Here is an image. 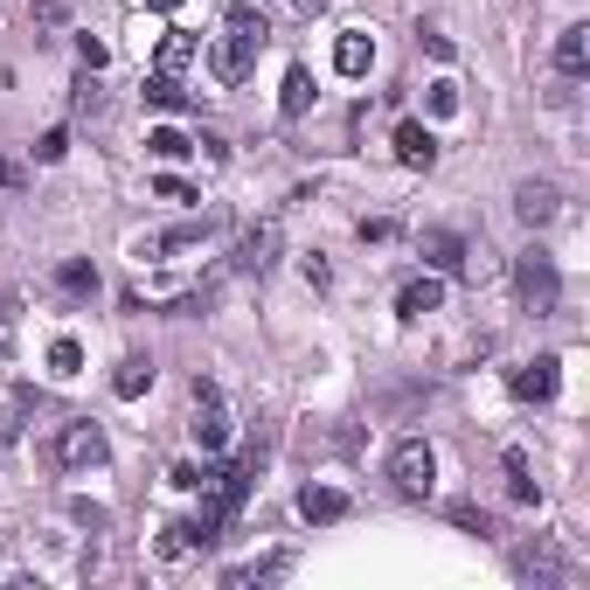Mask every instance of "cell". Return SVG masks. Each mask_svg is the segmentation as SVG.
Masks as SVG:
<instances>
[{
  "instance_id": "cell-1",
  "label": "cell",
  "mask_w": 590,
  "mask_h": 590,
  "mask_svg": "<svg viewBox=\"0 0 590 590\" xmlns=\"http://www.w3.org/2000/svg\"><path fill=\"white\" fill-rule=\"evenodd\" d=\"M49 458H56L63 473H91V466H105V431H97L91 417H70L56 438H49Z\"/></svg>"
},
{
  "instance_id": "cell-2",
  "label": "cell",
  "mask_w": 590,
  "mask_h": 590,
  "mask_svg": "<svg viewBox=\"0 0 590 590\" xmlns=\"http://www.w3.org/2000/svg\"><path fill=\"white\" fill-rule=\"evenodd\" d=\"M390 479H396L403 500H424L431 486H438V452H431L424 438H403V445L390 452Z\"/></svg>"
},
{
  "instance_id": "cell-3",
  "label": "cell",
  "mask_w": 590,
  "mask_h": 590,
  "mask_svg": "<svg viewBox=\"0 0 590 590\" xmlns=\"http://www.w3.org/2000/svg\"><path fill=\"white\" fill-rule=\"evenodd\" d=\"M515 286H521V299H528V313H556V306H562V278H556V258H549V250H521Z\"/></svg>"
},
{
  "instance_id": "cell-4",
  "label": "cell",
  "mask_w": 590,
  "mask_h": 590,
  "mask_svg": "<svg viewBox=\"0 0 590 590\" xmlns=\"http://www.w3.org/2000/svg\"><path fill=\"white\" fill-rule=\"evenodd\" d=\"M250 70H258V42H244V35H216L209 42V76L216 84H244Z\"/></svg>"
},
{
  "instance_id": "cell-5",
  "label": "cell",
  "mask_w": 590,
  "mask_h": 590,
  "mask_svg": "<svg viewBox=\"0 0 590 590\" xmlns=\"http://www.w3.org/2000/svg\"><path fill=\"white\" fill-rule=\"evenodd\" d=\"M188 431H195L201 452H222L229 445V410H222V396L209 390V382H195V424Z\"/></svg>"
},
{
  "instance_id": "cell-6",
  "label": "cell",
  "mask_w": 590,
  "mask_h": 590,
  "mask_svg": "<svg viewBox=\"0 0 590 590\" xmlns=\"http://www.w3.org/2000/svg\"><path fill=\"white\" fill-rule=\"evenodd\" d=\"M417 250H424V265H431V271H466V265H473L466 237H452V229H424Z\"/></svg>"
},
{
  "instance_id": "cell-7",
  "label": "cell",
  "mask_w": 590,
  "mask_h": 590,
  "mask_svg": "<svg viewBox=\"0 0 590 590\" xmlns=\"http://www.w3.org/2000/svg\"><path fill=\"white\" fill-rule=\"evenodd\" d=\"M556 209H562V195H556L549 182H521V188H515V216H521L528 229H549Z\"/></svg>"
},
{
  "instance_id": "cell-8",
  "label": "cell",
  "mask_w": 590,
  "mask_h": 590,
  "mask_svg": "<svg viewBox=\"0 0 590 590\" xmlns=\"http://www.w3.org/2000/svg\"><path fill=\"white\" fill-rule=\"evenodd\" d=\"M438 306H445V278H438V271L410 278V286L396 292V313H403V320H424V313H438Z\"/></svg>"
},
{
  "instance_id": "cell-9",
  "label": "cell",
  "mask_w": 590,
  "mask_h": 590,
  "mask_svg": "<svg viewBox=\"0 0 590 590\" xmlns=\"http://www.w3.org/2000/svg\"><path fill=\"white\" fill-rule=\"evenodd\" d=\"M278 265V222H258V229H250V237L237 244V271H271Z\"/></svg>"
},
{
  "instance_id": "cell-10",
  "label": "cell",
  "mask_w": 590,
  "mask_h": 590,
  "mask_svg": "<svg viewBox=\"0 0 590 590\" xmlns=\"http://www.w3.org/2000/svg\"><path fill=\"white\" fill-rule=\"evenodd\" d=\"M515 396H521V403H549V396H556V354H542V362L515 369Z\"/></svg>"
},
{
  "instance_id": "cell-11",
  "label": "cell",
  "mask_w": 590,
  "mask_h": 590,
  "mask_svg": "<svg viewBox=\"0 0 590 590\" xmlns=\"http://www.w3.org/2000/svg\"><path fill=\"white\" fill-rule=\"evenodd\" d=\"M299 515L306 521H341L348 515V494H341V486H299Z\"/></svg>"
},
{
  "instance_id": "cell-12",
  "label": "cell",
  "mask_w": 590,
  "mask_h": 590,
  "mask_svg": "<svg viewBox=\"0 0 590 590\" xmlns=\"http://www.w3.org/2000/svg\"><path fill=\"white\" fill-rule=\"evenodd\" d=\"M222 21H229V35H244V42H258V49H265V35H271V14L258 8V0H229Z\"/></svg>"
},
{
  "instance_id": "cell-13",
  "label": "cell",
  "mask_w": 590,
  "mask_h": 590,
  "mask_svg": "<svg viewBox=\"0 0 590 590\" xmlns=\"http://www.w3.org/2000/svg\"><path fill=\"white\" fill-rule=\"evenodd\" d=\"M396 161L403 167H438V139L424 125H396Z\"/></svg>"
},
{
  "instance_id": "cell-14",
  "label": "cell",
  "mask_w": 590,
  "mask_h": 590,
  "mask_svg": "<svg viewBox=\"0 0 590 590\" xmlns=\"http://www.w3.org/2000/svg\"><path fill=\"white\" fill-rule=\"evenodd\" d=\"M556 70H562V76H583V70H590V29H583V21L556 35Z\"/></svg>"
},
{
  "instance_id": "cell-15",
  "label": "cell",
  "mask_w": 590,
  "mask_h": 590,
  "mask_svg": "<svg viewBox=\"0 0 590 590\" xmlns=\"http://www.w3.org/2000/svg\"><path fill=\"white\" fill-rule=\"evenodd\" d=\"M369 63H375V42H369L362 29H348L341 42H333V70H341V76H362Z\"/></svg>"
},
{
  "instance_id": "cell-16",
  "label": "cell",
  "mask_w": 590,
  "mask_h": 590,
  "mask_svg": "<svg viewBox=\"0 0 590 590\" xmlns=\"http://www.w3.org/2000/svg\"><path fill=\"white\" fill-rule=\"evenodd\" d=\"M112 390H118L125 403H133V396H146V390H153V362H139V354H125V362H118V375H112Z\"/></svg>"
},
{
  "instance_id": "cell-17",
  "label": "cell",
  "mask_w": 590,
  "mask_h": 590,
  "mask_svg": "<svg viewBox=\"0 0 590 590\" xmlns=\"http://www.w3.org/2000/svg\"><path fill=\"white\" fill-rule=\"evenodd\" d=\"M195 56H201V42H195L188 29H167V35H161V70H188Z\"/></svg>"
},
{
  "instance_id": "cell-18",
  "label": "cell",
  "mask_w": 590,
  "mask_h": 590,
  "mask_svg": "<svg viewBox=\"0 0 590 590\" xmlns=\"http://www.w3.org/2000/svg\"><path fill=\"white\" fill-rule=\"evenodd\" d=\"M306 105H313V76H306V63H292V70H286V97H278V112L299 118Z\"/></svg>"
},
{
  "instance_id": "cell-19",
  "label": "cell",
  "mask_w": 590,
  "mask_h": 590,
  "mask_svg": "<svg viewBox=\"0 0 590 590\" xmlns=\"http://www.w3.org/2000/svg\"><path fill=\"white\" fill-rule=\"evenodd\" d=\"M146 97H153L161 112H182V105H188V91H182V76H174V70H153V76H146Z\"/></svg>"
},
{
  "instance_id": "cell-20",
  "label": "cell",
  "mask_w": 590,
  "mask_h": 590,
  "mask_svg": "<svg viewBox=\"0 0 590 590\" xmlns=\"http://www.w3.org/2000/svg\"><path fill=\"white\" fill-rule=\"evenodd\" d=\"M56 286H63V292H76V299H91V292H97V265H84V258L56 265Z\"/></svg>"
},
{
  "instance_id": "cell-21",
  "label": "cell",
  "mask_w": 590,
  "mask_h": 590,
  "mask_svg": "<svg viewBox=\"0 0 590 590\" xmlns=\"http://www.w3.org/2000/svg\"><path fill=\"white\" fill-rule=\"evenodd\" d=\"M188 549H201V528H195V521H174V528H161V556H167V562H182Z\"/></svg>"
},
{
  "instance_id": "cell-22",
  "label": "cell",
  "mask_w": 590,
  "mask_h": 590,
  "mask_svg": "<svg viewBox=\"0 0 590 590\" xmlns=\"http://www.w3.org/2000/svg\"><path fill=\"white\" fill-rule=\"evenodd\" d=\"M278 570H286V556H265V562H237V570H229L222 583H229V590H244V583H265V577H278Z\"/></svg>"
},
{
  "instance_id": "cell-23",
  "label": "cell",
  "mask_w": 590,
  "mask_h": 590,
  "mask_svg": "<svg viewBox=\"0 0 590 590\" xmlns=\"http://www.w3.org/2000/svg\"><path fill=\"white\" fill-rule=\"evenodd\" d=\"M500 466H507V494H515V500L528 507V500H535V479H528V452H507Z\"/></svg>"
},
{
  "instance_id": "cell-24",
  "label": "cell",
  "mask_w": 590,
  "mask_h": 590,
  "mask_svg": "<svg viewBox=\"0 0 590 590\" xmlns=\"http://www.w3.org/2000/svg\"><path fill=\"white\" fill-rule=\"evenodd\" d=\"M29 410H35V403H29V390H21V396H8V410H0V445H14V438H21Z\"/></svg>"
},
{
  "instance_id": "cell-25",
  "label": "cell",
  "mask_w": 590,
  "mask_h": 590,
  "mask_svg": "<svg viewBox=\"0 0 590 590\" xmlns=\"http://www.w3.org/2000/svg\"><path fill=\"white\" fill-rule=\"evenodd\" d=\"M515 570L535 577V583H556V549H521V556H515Z\"/></svg>"
},
{
  "instance_id": "cell-26",
  "label": "cell",
  "mask_w": 590,
  "mask_h": 590,
  "mask_svg": "<svg viewBox=\"0 0 590 590\" xmlns=\"http://www.w3.org/2000/svg\"><path fill=\"white\" fill-rule=\"evenodd\" d=\"M146 146L161 153V161H188V153H195V146H188V133H174V125H161V133H153Z\"/></svg>"
},
{
  "instance_id": "cell-27",
  "label": "cell",
  "mask_w": 590,
  "mask_h": 590,
  "mask_svg": "<svg viewBox=\"0 0 590 590\" xmlns=\"http://www.w3.org/2000/svg\"><path fill=\"white\" fill-rule=\"evenodd\" d=\"M49 369H56V375H76V369H84V348H76V341H56V348H49Z\"/></svg>"
},
{
  "instance_id": "cell-28",
  "label": "cell",
  "mask_w": 590,
  "mask_h": 590,
  "mask_svg": "<svg viewBox=\"0 0 590 590\" xmlns=\"http://www.w3.org/2000/svg\"><path fill=\"white\" fill-rule=\"evenodd\" d=\"M63 153H70V125H49L42 146H35V161H63Z\"/></svg>"
},
{
  "instance_id": "cell-29",
  "label": "cell",
  "mask_w": 590,
  "mask_h": 590,
  "mask_svg": "<svg viewBox=\"0 0 590 590\" xmlns=\"http://www.w3.org/2000/svg\"><path fill=\"white\" fill-rule=\"evenodd\" d=\"M153 195H161V201H174V209H182V201H195V188L182 182V174H161V182H153Z\"/></svg>"
},
{
  "instance_id": "cell-30",
  "label": "cell",
  "mask_w": 590,
  "mask_h": 590,
  "mask_svg": "<svg viewBox=\"0 0 590 590\" xmlns=\"http://www.w3.org/2000/svg\"><path fill=\"white\" fill-rule=\"evenodd\" d=\"M452 521H458V528H473V535H486V515H479L473 500H458V507H452Z\"/></svg>"
},
{
  "instance_id": "cell-31",
  "label": "cell",
  "mask_w": 590,
  "mask_h": 590,
  "mask_svg": "<svg viewBox=\"0 0 590 590\" xmlns=\"http://www.w3.org/2000/svg\"><path fill=\"white\" fill-rule=\"evenodd\" d=\"M76 56H84V70H105V42H91V35H76Z\"/></svg>"
},
{
  "instance_id": "cell-32",
  "label": "cell",
  "mask_w": 590,
  "mask_h": 590,
  "mask_svg": "<svg viewBox=\"0 0 590 590\" xmlns=\"http://www.w3.org/2000/svg\"><path fill=\"white\" fill-rule=\"evenodd\" d=\"M63 21V0H35V29H56Z\"/></svg>"
},
{
  "instance_id": "cell-33",
  "label": "cell",
  "mask_w": 590,
  "mask_h": 590,
  "mask_svg": "<svg viewBox=\"0 0 590 590\" xmlns=\"http://www.w3.org/2000/svg\"><path fill=\"white\" fill-rule=\"evenodd\" d=\"M299 14H306V21H313V14H327V0H299Z\"/></svg>"
},
{
  "instance_id": "cell-34",
  "label": "cell",
  "mask_w": 590,
  "mask_h": 590,
  "mask_svg": "<svg viewBox=\"0 0 590 590\" xmlns=\"http://www.w3.org/2000/svg\"><path fill=\"white\" fill-rule=\"evenodd\" d=\"M153 8H167V14H174V8H182V0H153Z\"/></svg>"
}]
</instances>
